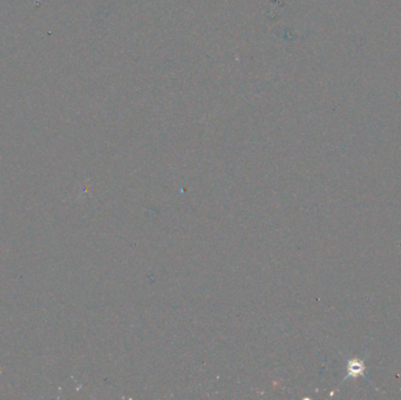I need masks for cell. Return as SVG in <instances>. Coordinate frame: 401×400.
Listing matches in <instances>:
<instances>
[{"instance_id": "cell-1", "label": "cell", "mask_w": 401, "mask_h": 400, "mask_svg": "<svg viewBox=\"0 0 401 400\" xmlns=\"http://www.w3.org/2000/svg\"><path fill=\"white\" fill-rule=\"evenodd\" d=\"M365 366H364V362L358 358L350 359L347 363V375L345 379L349 378H357L359 376H365Z\"/></svg>"}]
</instances>
